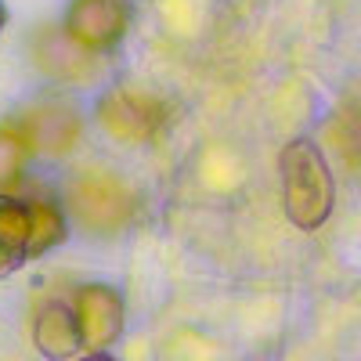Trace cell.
<instances>
[{
    "label": "cell",
    "instance_id": "6da1fadb",
    "mask_svg": "<svg viewBox=\"0 0 361 361\" xmlns=\"http://www.w3.org/2000/svg\"><path fill=\"white\" fill-rule=\"evenodd\" d=\"M279 173H282L286 217L300 231H314L333 217L336 180H333V170H329V163L322 156V148L311 137H293L282 148Z\"/></svg>",
    "mask_w": 361,
    "mask_h": 361
},
{
    "label": "cell",
    "instance_id": "7a4b0ae2",
    "mask_svg": "<svg viewBox=\"0 0 361 361\" xmlns=\"http://www.w3.org/2000/svg\"><path fill=\"white\" fill-rule=\"evenodd\" d=\"M62 209L90 231H116L130 221L134 199L109 173H80L76 180H69V195Z\"/></svg>",
    "mask_w": 361,
    "mask_h": 361
},
{
    "label": "cell",
    "instance_id": "3957f363",
    "mask_svg": "<svg viewBox=\"0 0 361 361\" xmlns=\"http://www.w3.org/2000/svg\"><path fill=\"white\" fill-rule=\"evenodd\" d=\"M163 102L134 87H112L98 102V123L119 141H148L163 127Z\"/></svg>",
    "mask_w": 361,
    "mask_h": 361
},
{
    "label": "cell",
    "instance_id": "277c9868",
    "mask_svg": "<svg viewBox=\"0 0 361 361\" xmlns=\"http://www.w3.org/2000/svg\"><path fill=\"white\" fill-rule=\"evenodd\" d=\"M73 318H76V333H80V347L87 350H105L109 343L119 340L123 333V296L112 286H80L73 293Z\"/></svg>",
    "mask_w": 361,
    "mask_h": 361
},
{
    "label": "cell",
    "instance_id": "5b68a950",
    "mask_svg": "<svg viewBox=\"0 0 361 361\" xmlns=\"http://www.w3.org/2000/svg\"><path fill=\"white\" fill-rule=\"evenodd\" d=\"M127 25H130L127 0H73L66 15V37L76 47L98 54V51H112L123 40Z\"/></svg>",
    "mask_w": 361,
    "mask_h": 361
},
{
    "label": "cell",
    "instance_id": "8992f818",
    "mask_svg": "<svg viewBox=\"0 0 361 361\" xmlns=\"http://www.w3.org/2000/svg\"><path fill=\"white\" fill-rule=\"evenodd\" d=\"M33 340L37 350L51 361H66L80 350V333H76V318L66 300H47L33 318Z\"/></svg>",
    "mask_w": 361,
    "mask_h": 361
},
{
    "label": "cell",
    "instance_id": "52a82bcc",
    "mask_svg": "<svg viewBox=\"0 0 361 361\" xmlns=\"http://www.w3.org/2000/svg\"><path fill=\"white\" fill-rule=\"evenodd\" d=\"M18 134L25 137L29 152L33 148H47V152H62V148L73 145V137L80 134V119L73 109L62 105H44L37 112H29L25 119H18Z\"/></svg>",
    "mask_w": 361,
    "mask_h": 361
},
{
    "label": "cell",
    "instance_id": "ba28073f",
    "mask_svg": "<svg viewBox=\"0 0 361 361\" xmlns=\"http://www.w3.org/2000/svg\"><path fill=\"white\" fill-rule=\"evenodd\" d=\"M29 260V209L25 199L0 192V279L15 275Z\"/></svg>",
    "mask_w": 361,
    "mask_h": 361
},
{
    "label": "cell",
    "instance_id": "9c48e42d",
    "mask_svg": "<svg viewBox=\"0 0 361 361\" xmlns=\"http://www.w3.org/2000/svg\"><path fill=\"white\" fill-rule=\"evenodd\" d=\"M25 209H29V257H40V253L66 243L69 214L62 209L58 199H51V195L25 199Z\"/></svg>",
    "mask_w": 361,
    "mask_h": 361
},
{
    "label": "cell",
    "instance_id": "30bf717a",
    "mask_svg": "<svg viewBox=\"0 0 361 361\" xmlns=\"http://www.w3.org/2000/svg\"><path fill=\"white\" fill-rule=\"evenodd\" d=\"M25 156H29L25 137L18 134L15 123H4L0 127V192H8L11 185H18Z\"/></svg>",
    "mask_w": 361,
    "mask_h": 361
},
{
    "label": "cell",
    "instance_id": "8fae6325",
    "mask_svg": "<svg viewBox=\"0 0 361 361\" xmlns=\"http://www.w3.org/2000/svg\"><path fill=\"white\" fill-rule=\"evenodd\" d=\"M80 361H116L112 354H105V350H90L87 357H80Z\"/></svg>",
    "mask_w": 361,
    "mask_h": 361
},
{
    "label": "cell",
    "instance_id": "7c38bea8",
    "mask_svg": "<svg viewBox=\"0 0 361 361\" xmlns=\"http://www.w3.org/2000/svg\"><path fill=\"white\" fill-rule=\"evenodd\" d=\"M4 22H8V11H4V0H0V29H4Z\"/></svg>",
    "mask_w": 361,
    "mask_h": 361
}]
</instances>
